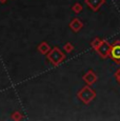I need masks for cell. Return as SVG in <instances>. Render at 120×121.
I'll return each mask as SVG.
<instances>
[{
  "mask_svg": "<svg viewBox=\"0 0 120 121\" xmlns=\"http://www.w3.org/2000/svg\"><path fill=\"white\" fill-rule=\"evenodd\" d=\"M78 98L81 100L84 104H89L95 99L96 97V92L91 87V85H85L77 93Z\"/></svg>",
  "mask_w": 120,
  "mask_h": 121,
  "instance_id": "obj_1",
  "label": "cell"
},
{
  "mask_svg": "<svg viewBox=\"0 0 120 121\" xmlns=\"http://www.w3.org/2000/svg\"><path fill=\"white\" fill-rule=\"evenodd\" d=\"M47 59L50 60V62L52 64L58 65V64H60L64 59H65V55H64L58 48H53L52 50L48 52Z\"/></svg>",
  "mask_w": 120,
  "mask_h": 121,
  "instance_id": "obj_2",
  "label": "cell"
},
{
  "mask_svg": "<svg viewBox=\"0 0 120 121\" xmlns=\"http://www.w3.org/2000/svg\"><path fill=\"white\" fill-rule=\"evenodd\" d=\"M111 48H112V44H110L107 40L102 39L101 43L98 45V48H96V52L98 53V55L100 56L101 58L105 59V58L110 57V52H111Z\"/></svg>",
  "mask_w": 120,
  "mask_h": 121,
  "instance_id": "obj_3",
  "label": "cell"
},
{
  "mask_svg": "<svg viewBox=\"0 0 120 121\" xmlns=\"http://www.w3.org/2000/svg\"><path fill=\"white\" fill-rule=\"evenodd\" d=\"M110 57L116 62L117 64H120V40H116L112 44L110 52Z\"/></svg>",
  "mask_w": 120,
  "mask_h": 121,
  "instance_id": "obj_4",
  "label": "cell"
},
{
  "mask_svg": "<svg viewBox=\"0 0 120 121\" xmlns=\"http://www.w3.org/2000/svg\"><path fill=\"white\" fill-rule=\"evenodd\" d=\"M104 3H105V0H85V4L94 12L99 11V9Z\"/></svg>",
  "mask_w": 120,
  "mask_h": 121,
  "instance_id": "obj_5",
  "label": "cell"
},
{
  "mask_svg": "<svg viewBox=\"0 0 120 121\" xmlns=\"http://www.w3.org/2000/svg\"><path fill=\"white\" fill-rule=\"evenodd\" d=\"M82 79L85 81V83H86V84L92 85V84H94V83L97 81V75L94 73V71L90 69V71H87L86 73L83 75Z\"/></svg>",
  "mask_w": 120,
  "mask_h": 121,
  "instance_id": "obj_6",
  "label": "cell"
},
{
  "mask_svg": "<svg viewBox=\"0 0 120 121\" xmlns=\"http://www.w3.org/2000/svg\"><path fill=\"white\" fill-rule=\"evenodd\" d=\"M70 27L73 32L77 33V32H79L83 27V23H82V21L79 18H74V19H72V21L70 22Z\"/></svg>",
  "mask_w": 120,
  "mask_h": 121,
  "instance_id": "obj_7",
  "label": "cell"
},
{
  "mask_svg": "<svg viewBox=\"0 0 120 121\" xmlns=\"http://www.w3.org/2000/svg\"><path fill=\"white\" fill-rule=\"evenodd\" d=\"M38 51L41 53L42 55H47V54H48V52H50L52 48H51V46L48 45V44L47 43V42H41L40 44L38 45Z\"/></svg>",
  "mask_w": 120,
  "mask_h": 121,
  "instance_id": "obj_8",
  "label": "cell"
},
{
  "mask_svg": "<svg viewBox=\"0 0 120 121\" xmlns=\"http://www.w3.org/2000/svg\"><path fill=\"white\" fill-rule=\"evenodd\" d=\"M82 10H83V8H82V4H80V3H75L73 5V8H72V11L74 12L75 14H79V13H81Z\"/></svg>",
  "mask_w": 120,
  "mask_h": 121,
  "instance_id": "obj_9",
  "label": "cell"
},
{
  "mask_svg": "<svg viewBox=\"0 0 120 121\" xmlns=\"http://www.w3.org/2000/svg\"><path fill=\"white\" fill-rule=\"evenodd\" d=\"M101 41H102V39L99 38V37H96V38H94V40L91 42V45L92 48H94V50H96L97 48H98V45L101 43Z\"/></svg>",
  "mask_w": 120,
  "mask_h": 121,
  "instance_id": "obj_10",
  "label": "cell"
},
{
  "mask_svg": "<svg viewBox=\"0 0 120 121\" xmlns=\"http://www.w3.org/2000/svg\"><path fill=\"white\" fill-rule=\"evenodd\" d=\"M63 48H64V51H65L66 53H71L74 50V46H73V44L71 42H66L65 44H64Z\"/></svg>",
  "mask_w": 120,
  "mask_h": 121,
  "instance_id": "obj_11",
  "label": "cell"
},
{
  "mask_svg": "<svg viewBox=\"0 0 120 121\" xmlns=\"http://www.w3.org/2000/svg\"><path fill=\"white\" fill-rule=\"evenodd\" d=\"M12 119L13 120H21L22 119V115L19 112H14L12 114Z\"/></svg>",
  "mask_w": 120,
  "mask_h": 121,
  "instance_id": "obj_12",
  "label": "cell"
},
{
  "mask_svg": "<svg viewBox=\"0 0 120 121\" xmlns=\"http://www.w3.org/2000/svg\"><path fill=\"white\" fill-rule=\"evenodd\" d=\"M115 78L117 79V81H118V83H120V69H118L116 71V73H115Z\"/></svg>",
  "mask_w": 120,
  "mask_h": 121,
  "instance_id": "obj_13",
  "label": "cell"
},
{
  "mask_svg": "<svg viewBox=\"0 0 120 121\" xmlns=\"http://www.w3.org/2000/svg\"><path fill=\"white\" fill-rule=\"evenodd\" d=\"M8 1V0H0V2H1V3H4V2H6Z\"/></svg>",
  "mask_w": 120,
  "mask_h": 121,
  "instance_id": "obj_14",
  "label": "cell"
}]
</instances>
